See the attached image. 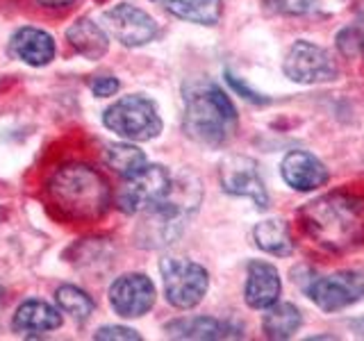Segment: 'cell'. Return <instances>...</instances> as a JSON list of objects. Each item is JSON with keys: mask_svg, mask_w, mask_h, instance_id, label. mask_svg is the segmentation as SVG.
I'll use <instances>...</instances> for the list:
<instances>
[{"mask_svg": "<svg viewBox=\"0 0 364 341\" xmlns=\"http://www.w3.org/2000/svg\"><path fill=\"white\" fill-rule=\"evenodd\" d=\"M119 89H121V82L117 77H112V75H98L94 82H91V94L98 96V98L114 96Z\"/></svg>", "mask_w": 364, "mask_h": 341, "instance_id": "83f0119b", "label": "cell"}, {"mask_svg": "<svg viewBox=\"0 0 364 341\" xmlns=\"http://www.w3.org/2000/svg\"><path fill=\"white\" fill-rule=\"evenodd\" d=\"M55 298H57V305H60V310L71 318H75V321H87V318L94 314L96 305L91 301V296L82 289H77L75 284H62V287L55 291Z\"/></svg>", "mask_w": 364, "mask_h": 341, "instance_id": "603a6c76", "label": "cell"}, {"mask_svg": "<svg viewBox=\"0 0 364 341\" xmlns=\"http://www.w3.org/2000/svg\"><path fill=\"white\" fill-rule=\"evenodd\" d=\"M225 80H228V85H230L235 91H237V96H242L246 98L248 102H255V105H264V102H269V98H264L262 94H257L255 89H250L242 77H237L235 73L230 71H225Z\"/></svg>", "mask_w": 364, "mask_h": 341, "instance_id": "484cf974", "label": "cell"}, {"mask_svg": "<svg viewBox=\"0 0 364 341\" xmlns=\"http://www.w3.org/2000/svg\"><path fill=\"white\" fill-rule=\"evenodd\" d=\"M271 14L280 16H305L316 9L318 0H262Z\"/></svg>", "mask_w": 364, "mask_h": 341, "instance_id": "cb8c5ba5", "label": "cell"}, {"mask_svg": "<svg viewBox=\"0 0 364 341\" xmlns=\"http://www.w3.org/2000/svg\"><path fill=\"white\" fill-rule=\"evenodd\" d=\"M299 219L305 234L328 253L364 246V198L350 191H328L305 202Z\"/></svg>", "mask_w": 364, "mask_h": 341, "instance_id": "6da1fadb", "label": "cell"}, {"mask_svg": "<svg viewBox=\"0 0 364 341\" xmlns=\"http://www.w3.org/2000/svg\"><path fill=\"white\" fill-rule=\"evenodd\" d=\"M348 325H350V332L353 335H355L358 339H364V316L362 318H353Z\"/></svg>", "mask_w": 364, "mask_h": 341, "instance_id": "f546056e", "label": "cell"}, {"mask_svg": "<svg viewBox=\"0 0 364 341\" xmlns=\"http://www.w3.org/2000/svg\"><path fill=\"white\" fill-rule=\"evenodd\" d=\"M94 339H107V341H117V339H128V341H136L141 339L139 332H134L132 328H123V325H105L100 328L94 335Z\"/></svg>", "mask_w": 364, "mask_h": 341, "instance_id": "4316f807", "label": "cell"}, {"mask_svg": "<svg viewBox=\"0 0 364 341\" xmlns=\"http://www.w3.org/2000/svg\"><path fill=\"white\" fill-rule=\"evenodd\" d=\"M39 5L43 7H50V9H60V7H68V5H73L75 0H37Z\"/></svg>", "mask_w": 364, "mask_h": 341, "instance_id": "f1b7e54d", "label": "cell"}, {"mask_svg": "<svg viewBox=\"0 0 364 341\" xmlns=\"http://www.w3.org/2000/svg\"><path fill=\"white\" fill-rule=\"evenodd\" d=\"M303 291L318 310L341 312L364 298V273L337 271L330 276H312L303 282Z\"/></svg>", "mask_w": 364, "mask_h": 341, "instance_id": "52a82bcc", "label": "cell"}, {"mask_svg": "<svg viewBox=\"0 0 364 341\" xmlns=\"http://www.w3.org/2000/svg\"><path fill=\"white\" fill-rule=\"evenodd\" d=\"M360 55L364 57V43H362V48H360Z\"/></svg>", "mask_w": 364, "mask_h": 341, "instance_id": "4dcf8cb0", "label": "cell"}, {"mask_svg": "<svg viewBox=\"0 0 364 341\" xmlns=\"http://www.w3.org/2000/svg\"><path fill=\"white\" fill-rule=\"evenodd\" d=\"M62 321H64L62 314L57 312L53 305L39 298H32L18 305L14 318H11V328H14V332L18 335L37 337V335L53 332V330L62 325Z\"/></svg>", "mask_w": 364, "mask_h": 341, "instance_id": "2e32d148", "label": "cell"}, {"mask_svg": "<svg viewBox=\"0 0 364 341\" xmlns=\"http://www.w3.org/2000/svg\"><path fill=\"white\" fill-rule=\"evenodd\" d=\"M166 301L178 310L196 307L210 289V273L185 257H164L159 261Z\"/></svg>", "mask_w": 364, "mask_h": 341, "instance_id": "8992f818", "label": "cell"}, {"mask_svg": "<svg viewBox=\"0 0 364 341\" xmlns=\"http://www.w3.org/2000/svg\"><path fill=\"white\" fill-rule=\"evenodd\" d=\"M166 335L176 339H242L244 330L242 325L221 321V318L212 316H189V318H176V321L166 323Z\"/></svg>", "mask_w": 364, "mask_h": 341, "instance_id": "9a60e30c", "label": "cell"}, {"mask_svg": "<svg viewBox=\"0 0 364 341\" xmlns=\"http://www.w3.org/2000/svg\"><path fill=\"white\" fill-rule=\"evenodd\" d=\"M102 30L112 34L119 43L136 48V45H146L157 37V23L146 14L144 9L134 5H114L102 14Z\"/></svg>", "mask_w": 364, "mask_h": 341, "instance_id": "8fae6325", "label": "cell"}, {"mask_svg": "<svg viewBox=\"0 0 364 341\" xmlns=\"http://www.w3.org/2000/svg\"><path fill=\"white\" fill-rule=\"evenodd\" d=\"M337 50L346 57H353L358 55L362 43H364V28L362 26H346L341 28L339 34H337Z\"/></svg>", "mask_w": 364, "mask_h": 341, "instance_id": "d4e9b609", "label": "cell"}, {"mask_svg": "<svg viewBox=\"0 0 364 341\" xmlns=\"http://www.w3.org/2000/svg\"><path fill=\"white\" fill-rule=\"evenodd\" d=\"M173 175L166 166H141L132 175H125L123 187L117 193V207L125 214H139L151 207L153 202L166 196Z\"/></svg>", "mask_w": 364, "mask_h": 341, "instance_id": "9c48e42d", "label": "cell"}, {"mask_svg": "<svg viewBox=\"0 0 364 341\" xmlns=\"http://www.w3.org/2000/svg\"><path fill=\"white\" fill-rule=\"evenodd\" d=\"M203 200V187L196 175L182 173L173 178L164 198L139 212L141 221L136 225V244L146 250L166 248L185 232L191 216Z\"/></svg>", "mask_w": 364, "mask_h": 341, "instance_id": "3957f363", "label": "cell"}, {"mask_svg": "<svg viewBox=\"0 0 364 341\" xmlns=\"http://www.w3.org/2000/svg\"><path fill=\"white\" fill-rule=\"evenodd\" d=\"M253 239L259 250L276 257H289L294 253V239L284 219H267L253 227Z\"/></svg>", "mask_w": 364, "mask_h": 341, "instance_id": "ffe728a7", "label": "cell"}, {"mask_svg": "<svg viewBox=\"0 0 364 341\" xmlns=\"http://www.w3.org/2000/svg\"><path fill=\"white\" fill-rule=\"evenodd\" d=\"M102 159L112 170H117L123 178L132 175L134 170H139L146 164V155L130 144H105Z\"/></svg>", "mask_w": 364, "mask_h": 341, "instance_id": "7402d4cb", "label": "cell"}, {"mask_svg": "<svg viewBox=\"0 0 364 341\" xmlns=\"http://www.w3.org/2000/svg\"><path fill=\"white\" fill-rule=\"evenodd\" d=\"M282 71L296 85H326L339 77L337 60L326 48L312 41L299 39L282 62Z\"/></svg>", "mask_w": 364, "mask_h": 341, "instance_id": "ba28073f", "label": "cell"}, {"mask_svg": "<svg viewBox=\"0 0 364 341\" xmlns=\"http://www.w3.org/2000/svg\"><path fill=\"white\" fill-rule=\"evenodd\" d=\"M66 39L77 55H82L85 60H91V62L102 60L109 48L107 32L91 18H77L73 26L66 30Z\"/></svg>", "mask_w": 364, "mask_h": 341, "instance_id": "ac0fdd59", "label": "cell"}, {"mask_svg": "<svg viewBox=\"0 0 364 341\" xmlns=\"http://www.w3.org/2000/svg\"><path fill=\"white\" fill-rule=\"evenodd\" d=\"M105 128L128 141H151L162 132L157 105L146 96L132 94L117 100L102 112Z\"/></svg>", "mask_w": 364, "mask_h": 341, "instance_id": "5b68a950", "label": "cell"}, {"mask_svg": "<svg viewBox=\"0 0 364 341\" xmlns=\"http://www.w3.org/2000/svg\"><path fill=\"white\" fill-rule=\"evenodd\" d=\"M219 182L225 193L239 198L253 200L257 210L269 207V191L264 180L259 175V168L246 155H228L219 164Z\"/></svg>", "mask_w": 364, "mask_h": 341, "instance_id": "30bf717a", "label": "cell"}, {"mask_svg": "<svg viewBox=\"0 0 364 341\" xmlns=\"http://www.w3.org/2000/svg\"><path fill=\"white\" fill-rule=\"evenodd\" d=\"M303 325V314L294 303H273L267 307V314L262 318V330L267 339H291Z\"/></svg>", "mask_w": 364, "mask_h": 341, "instance_id": "d6986e66", "label": "cell"}, {"mask_svg": "<svg viewBox=\"0 0 364 341\" xmlns=\"http://www.w3.org/2000/svg\"><path fill=\"white\" fill-rule=\"evenodd\" d=\"M280 291H282V282L278 269L262 259L250 261L246 273V287H244V301L250 310H267L273 303H278Z\"/></svg>", "mask_w": 364, "mask_h": 341, "instance_id": "5bb4252c", "label": "cell"}, {"mask_svg": "<svg viewBox=\"0 0 364 341\" xmlns=\"http://www.w3.org/2000/svg\"><path fill=\"white\" fill-rule=\"evenodd\" d=\"M166 9L182 21L216 26L223 14V0H166Z\"/></svg>", "mask_w": 364, "mask_h": 341, "instance_id": "44dd1931", "label": "cell"}, {"mask_svg": "<svg viewBox=\"0 0 364 341\" xmlns=\"http://www.w3.org/2000/svg\"><path fill=\"white\" fill-rule=\"evenodd\" d=\"M155 301V284L144 273H125L119 280H114V284L109 287V303L114 312L125 318L148 314L153 310Z\"/></svg>", "mask_w": 364, "mask_h": 341, "instance_id": "7c38bea8", "label": "cell"}, {"mask_svg": "<svg viewBox=\"0 0 364 341\" xmlns=\"http://www.w3.org/2000/svg\"><path fill=\"white\" fill-rule=\"evenodd\" d=\"M50 207L66 221L94 223L107 214L112 189L96 168L87 164H66L57 168L46 185Z\"/></svg>", "mask_w": 364, "mask_h": 341, "instance_id": "7a4b0ae2", "label": "cell"}, {"mask_svg": "<svg viewBox=\"0 0 364 341\" xmlns=\"http://www.w3.org/2000/svg\"><path fill=\"white\" fill-rule=\"evenodd\" d=\"M185 117L182 128L187 136L203 146L219 148L237 132V109L230 96L212 80H193L182 89Z\"/></svg>", "mask_w": 364, "mask_h": 341, "instance_id": "277c9868", "label": "cell"}, {"mask_svg": "<svg viewBox=\"0 0 364 341\" xmlns=\"http://www.w3.org/2000/svg\"><path fill=\"white\" fill-rule=\"evenodd\" d=\"M280 173H282V180L287 182L294 191H303V193L328 185V180H330L326 164L316 155L307 151H291L284 155L280 164Z\"/></svg>", "mask_w": 364, "mask_h": 341, "instance_id": "4fadbf2b", "label": "cell"}, {"mask_svg": "<svg viewBox=\"0 0 364 341\" xmlns=\"http://www.w3.org/2000/svg\"><path fill=\"white\" fill-rule=\"evenodd\" d=\"M9 53L30 66H46L55 60V39L39 28H21L9 41Z\"/></svg>", "mask_w": 364, "mask_h": 341, "instance_id": "e0dca14e", "label": "cell"}]
</instances>
